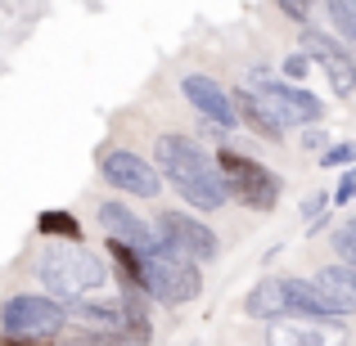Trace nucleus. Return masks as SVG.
<instances>
[{
  "label": "nucleus",
  "mask_w": 356,
  "mask_h": 346,
  "mask_svg": "<svg viewBox=\"0 0 356 346\" xmlns=\"http://www.w3.org/2000/svg\"><path fill=\"white\" fill-rule=\"evenodd\" d=\"M325 5H330L334 27H339L348 41H356V0H325Z\"/></svg>",
  "instance_id": "20"
},
{
  "label": "nucleus",
  "mask_w": 356,
  "mask_h": 346,
  "mask_svg": "<svg viewBox=\"0 0 356 346\" xmlns=\"http://www.w3.org/2000/svg\"><path fill=\"white\" fill-rule=\"evenodd\" d=\"M181 90H185V99H190V104L212 121V130H235V126H239V121H235V108H230V95H226V90H221L212 77L194 72V77L181 81Z\"/></svg>",
  "instance_id": "10"
},
{
  "label": "nucleus",
  "mask_w": 356,
  "mask_h": 346,
  "mask_svg": "<svg viewBox=\"0 0 356 346\" xmlns=\"http://www.w3.org/2000/svg\"><path fill=\"white\" fill-rule=\"evenodd\" d=\"M280 288H284L289 315H298V320H343V315L316 293L312 279H280Z\"/></svg>",
  "instance_id": "15"
},
{
  "label": "nucleus",
  "mask_w": 356,
  "mask_h": 346,
  "mask_svg": "<svg viewBox=\"0 0 356 346\" xmlns=\"http://www.w3.org/2000/svg\"><path fill=\"white\" fill-rule=\"evenodd\" d=\"M243 315H248V320H266V324L270 320H284V315H289V302H284L280 279H261V284L243 297Z\"/></svg>",
  "instance_id": "16"
},
{
  "label": "nucleus",
  "mask_w": 356,
  "mask_h": 346,
  "mask_svg": "<svg viewBox=\"0 0 356 346\" xmlns=\"http://www.w3.org/2000/svg\"><path fill=\"white\" fill-rule=\"evenodd\" d=\"M352 193H356V175H343V184H339V198H334V202H352Z\"/></svg>",
  "instance_id": "24"
},
{
  "label": "nucleus",
  "mask_w": 356,
  "mask_h": 346,
  "mask_svg": "<svg viewBox=\"0 0 356 346\" xmlns=\"http://www.w3.org/2000/svg\"><path fill=\"white\" fill-rule=\"evenodd\" d=\"M352 157H356V148H352V144H334L330 153H325V162H321V166H343V162H352Z\"/></svg>",
  "instance_id": "23"
},
{
  "label": "nucleus",
  "mask_w": 356,
  "mask_h": 346,
  "mask_svg": "<svg viewBox=\"0 0 356 346\" xmlns=\"http://www.w3.org/2000/svg\"><path fill=\"white\" fill-rule=\"evenodd\" d=\"M275 5L284 9L293 23H307V18H312V9H316V0H275Z\"/></svg>",
  "instance_id": "22"
},
{
  "label": "nucleus",
  "mask_w": 356,
  "mask_h": 346,
  "mask_svg": "<svg viewBox=\"0 0 356 346\" xmlns=\"http://www.w3.org/2000/svg\"><path fill=\"white\" fill-rule=\"evenodd\" d=\"M36 279L45 284V293L54 302H81V297L104 293L108 284V266L95 252L77 248V243H50L36 257Z\"/></svg>",
  "instance_id": "1"
},
{
  "label": "nucleus",
  "mask_w": 356,
  "mask_h": 346,
  "mask_svg": "<svg viewBox=\"0 0 356 346\" xmlns=\"http://www.w3.org/2000/svg\"><path fill=\"white\" fill-rule=\"evenodd\" d=\"M221 162V180H226V193L235 202H243L248 211H270L280 202V175L266 171L261 162L235 153V148H221L217 153Z\"/></svg>",
  "instance_id": "2"
},
{
  "label": "nucleus",
  "mask_w": 356,
  "mask_h": 346,
  "mask_svg": "<svg viewBox=\"0 0 356 346\" xmlns=\"http://www.w3.org/2000/svg\"><path fill=\"white\" fill-rule=\"evenodd\" d=\"M312 284H316V293H321L339 315L356 311V270L352 266H321Z\"/></svg>",
  "instance_id": "14"
},
{
  "label": "nucleus",
  "mask_w": 356,
  "mask_h": 346,
  "mask_svg": "<svg viewBox=\"0 0 356 346\" xmlns=\"http://www.w3.org/2000/svg\"><path fill=\"white\" fill-rule=\"evenodd\" d=\"M145 293L163 306H185L203 293V275L194 270V261L167 257V252H145Z\"/></svg>",
  "instance_id": "4"
},
{
  "label": "nucleus",
  "mask_w": 356,
  "mask_h": 346,
  "mask_svg": "<svg viewBox=\"0 0 356 346\" xmlns=\"http://www.w3.org/2000/svg\"><path fill=\"white\" fill-rule=\"evenodd\" d=\"M230 95V108H235V121H243V126H252L261 139H284V126H280L275 117H270L266 99L257 95L252 86H239V90H226Z\"/></svg>",
  "instance_id": "13"
},
{
  "label": "nucleus",
  "mask_w": 356,
  "mask_h": 346,
  "mask_svg": "<svg viewBox=\"0 0 356 346\" xmlns=\"http://www.w3.org/2000/svg\"><path fill=\"white\" fill-rule=\"evenodd\" d=\"M108 257H113V266L122 270L127 288H140V293H145V257H140L136 248H127V243H118V239H108Z\"/></svg>",
  "instance_id": "19"
},
{
  "label": "nucleus",
  "mask_w": 356,
  "mask_h": 346,
  "mask_svg": "<svg viewBox=\"0 0 356 346\" xmlns=\"http://www.w3.org/2000/svg\"><path fill=\"white\" fill-rule=\"evenodd\" d=\"M99 175H104L113 189L136 193V198H158V189H163V175L154 171V162H145V157L131 153V148H108L104 162H99Z\"/></svg>",
  "instance_id": "7"
},
{
  "label": "nucleus",
  "mask_w": 356,
  "mask_h": 346,
  "mask_svg": "<svg viewBox=\"0 0 356 346\" xmlns=\"http://www.w3.org/2000/svg\"><path fill=\"white\" fill-rule=\"evenodd\" d=\"M36 234H45L50 243H77L81 239V225H77V216L72 211H41L36 216Z\"/></svg>",
  "instance_id": "17"
},
{
  "label": "nucleus",
  "mask_w": 356,
  "mask_h": 346,
  "mask_svg": "<svg viewBox=\"0 0 356 346\" xmlns=\"http://www.w3.org/2000/svg\"><path fill=\"white\" fill-rule=\"evenodd\" d=\"M257 95L266 99L270 117H275L284 130H289V126H302V121H321V117H325V104H321V99H316L312 90L293 86V81H266Z\"/></svg>",
  "instance_id": "9"
},
{
  "label": "nucleus",
  "mask_w": 356,
  "mask_h": 346,
  "mask_svg": "<svg viewBox=\"0 0 356 346\" xmlns=\"http://www.w3.org/2000/svg\"><path fill=\"white\" fill-rule=\"evenodd\" d=\"M334 248H339V257H343V266H352L356 270V234L343 225L339 234H334Z\"/></svg>",
  "instance_id": "21"
},
{
  "label": "nucleus",
  "mask_w": 356,
  "mask_h": 346,
  "mask_svg": "<svg viewBox=\"0 0 356 346\" xmlns=\"http://www.w3.org/2000/svg\"><path fill=\"white\" fill-rule=\"evenodd\" d=\"M154 171H163L176 189H190V184H203L212 180V162L194 139L185 135H158V148H154Z\"/></svg>",
  "instance_id": "6"
},
{
  "label": "nucleus",
  "mask_w": 356,
  "mask_h": 346,
  "mask_svg": "<svg viewBox=\"0 0 356 346\" xmlns=\"http://www.w3.org/2000/svg\"><path fill=\"white\" fill-rule=\"evenodd\" d=\"M284 72H289V77H302V72H307V54H293V59L284 63Z\"/></svg>",
  "instance_id": "25"
},
{
  "label": "nucleus",
  "mask_w": 356,
  "mask_h": 346,
  "mask_svg": "<svg viewBox=\"0 0 356 346\" xmlns=\"http://www.w3.org/2000/svg\"><path fill=\"white\" fill-rule=\"evenodd\" d=\"M63 324H68V311H63V302H54V297L18 293L0 306V329H5L9 338H59Z\"/></svg>",
  "instance_id": "5"
},
{
  "label": "nucleus",
  "mask_w": 356,
  "mask_h": 346,
  "mask_svg": "<svg viewBox=\"0 0 356 346\" xmlns=\"http://www.w3.org/2000/svg\"><path fill=\"white\" fill-rule=\"evenodd\" d=\"M190 207H199V211H217V207H226L230 202V193H226V180L221 175H212V180H203V184H190V189H176Z\"/></svg>",
  "instance_id": "18"
},
{
  "label": "nucleus",
  "mask_w": 356,
  "mask_h": 346,
  "mask_svg": "<svg viewBox=\"0 0 356 346\" xmlns=\"http://www.w3.org/2000/svg\"><path fill=\"white\" fill-rule=\"evenodd\" d=\"M321 211H325V193H316V198L302 207V216H321Z\"/></svg>",
  "instance_id": "26"
},
{
  "label": "nucleus",
  "mask_w": 356,
  "mask_h": 346,
  "mask_svg": "<svg viewBox=\"0 0 356 346\" xmlns=\"http://www.w3.org/2000/svg\"><path fill=\"white\" fill-rule=\"evenodd\" d=\"M348 230H352V234H356V220H348Z\"/></svg>",
  "instance_id": "27"
},
{
  "label": "nucleus",
  "mask_w": 356,
  "mask_h": 346,
  "mask_svg": "<svg viewBox=\"0 0 356 346\" xmlns=\"http://www.w3.org/2000/svg\"><path fill=\"white\" fill-rule=\"evenodd\" d=\"M302 50H307V63H321L325 68L330 86L339 90L343 99L356 95V54L348 50V45H339L325 32H302Z\"/></svg>",
  "instance_id": "8"
},
{
  "label": "nucleus",
  "mask_w": 356,
  "mask_h": 346,
  "mask_svg": "<svg viewBox=\"0 0 356 346\" xmlns=\"http://www.w3.org/2000/svg\"><path fill=\"white\" fill-rule=\"evenodd\" d=\"M99 225H104L108 239L136 248L140 257H145V252H154V230H149L145 220L127 207V202H99Z\"/></svg>",
  "instance_id": "11"
},
{
  "label": "nucleus",
  "mask_w": 356,
  "mask_h": 346,
  "mask_svg": "<svg viewBox=\"0 0 356 346\" xmlns=\"http://www.w3.org/2000/svg\"><path fill=\"white\" fill-rule=\"evenodd\" d=\"M149 230H154V248L158 252L181 257V261H194V266H199V261H212L221 252L217 234L203 225V220L185 216V211H163Z\"/></svg>",
  "instance_id": "3"
},
{
  "label": "nucleus",
  "mask_w": 356,
  "mask_h": 346,
  "mask_svg": "<svg viewBox=\"0 0 356 346\" xmlns=\"http://www.w3.org/2000/svg\"><path fill=\"white\" fill-rule=\"evenodd\" d=\"M270 346H343L339 329H325V320H270Z\"/></svg>",
  "instance_id": "12"
}]
</instances>
